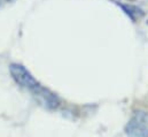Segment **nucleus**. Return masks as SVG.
<instances>
[{
    "label": "nucleus",
    "mask_w": 148,
    "mask_h": 137,
    "mask_svg": "<svg viewBox=\"0 0 148 137\" xmlns=\"http://www.w3.org/2000/svg\"><path fill=\"white\" fill-rule=\"evenodd\" d=\"M129 137H148V112L137 111L125 126Z\"/></svg>",
    "instance_id": "obj_1"
},
{
    "label": "nucleus",
    "mask_w": 148,
    "mask_h": 137,
    "mask_svg": "<svg viewBox=\"0 0 148 137\" xmlns=\"http://www.w3.org/2000/svg\"><path fill=\"white\" fill-rule=\"evenodd\" d=\"M9 70H10V74L13 76L14 81L18 85H21V86H23V88H25V89H28L30 91L35 90L39 85L37 80L31 75V73L28 69L25 67H23L22 65L12 64L9 66Z\"/></svg>",
    "instance_id": "obj_2"
},
{
    "label": "nucleus",
    "mask_w": 148,
    "mask_h": 137,
    "mask_svg": "<svg viewBox=\"0 0 148 137\" xmlns=\"http://www.w3.org/2000/svg\"><path fill=\"white\" fill-rule=\"evenodd\" d=\"M31 92L35 96V98L39 103V105H41L42 107H45L47 109H55L60 105L59 97L54 92H52L47 88H44L40 84L38 85L35 90H32Z\"/></svg>",
    "instance_id": "obj_3"
}]
</instances>
